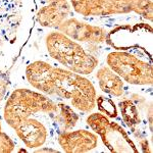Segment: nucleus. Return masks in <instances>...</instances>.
<instances>
[{"label": "nucleus", "mask_w": 153, "mask_h": 153, "mask_svg": "<svg viewBox=\"0 0 153 153\" xmlns=\"http://www.w3.org/2000/svg\"><path fill=\"white\" fill-rule=\"evenodd\" d=\"M26 78L36 90L68 100L82 112H91L96 106V90L83 75L56 68L46 61L36 60L27 66Z\"/></svg>", "instance_id": "obj_1"}, {"label": "nucleus", "mask_w": 153, "mask_h": 153, "mask_svg": "<svg viewBox=\"0 0 153 153\" xmlns=\"http://www.w3.org/2000/svg\"><path fill=\"white\" fill-rule=\"evenodd\" d=\"M45 46L51 58L79 75H89L99 63V60L88 53L82 45L59 31L50 32L46 36Z\"/></svg>", "instance_id": "obj_2"}, {"label": "nucleus", "mask_w": 153, "mask_h": 153, "mask_svg": "<svg viewBox=\"0 0 153 153\" xmlns=\"http://www.w3.org/2000/svg\"><path fill=\"white\" fill-rule=\"evenodd\" d=\"M57 103L41 92L29 89H16L9 95L4 105L3 117L9 127L37 113L54 115L57 111Z\"/></svg>", "instance_id": "obj_3"}, {"label": "nucleus", "mask_w": 153, "mask_h": 153, "mask_svg": "<svg viewBox=\"0 0 153 153\" xmlns=\"http://www.w3.org/2000/svg\"><path fill=\"white\" fill-rule=\"evenodd\" d=\"M76 13L83 16H109L135 12L152 21L151 0H71Z\"/></svg>", "instance_id": "obj_4"}, {"label": "nucleus", "mask_w": 153, "mask_h": 153, "mask_svg": "<svg viewBox=\"0 0 153 153\" xmlns=\"http://www.w3.org/2000/svg\"><path fill=\"white\" fill-rule=\"evenodd\" d=\"M107 66L110 68L131 85H152L153 68L151 63L142 60L126 51H113L106 57Z\"/></svg>", "instance_id": "obj_5"}, {"label": "nucleus", "mask_w": 153, "mask_h": 153, "mask_svg": "<svg viewBox=\"0 0 153 153\" xmlns=\"http://www.w3.org/2000/svg\"><path fill=\"white\" fill-rule=\"evenodd\" d=\"M86 123L96 134L99 135L103 144L111 152H139L128 133L117 123L111 122L102 113H91Z\"/></svg>", "instance_id": "obj_6"}, {"label": "nucleus", "mask_w": 153, "mask_h": 153, "mask_svg": "<svg viewBox=\"0 0 153 153\" xmlns=\"http://www.w3.org/2000/svg\"><path fill=\"white\" fill-rule=\"evenodd\" d=\"M71 39L82 43L102 44L107 41L108 33L105 29L98 26L84 23L76 19H66L57 28Z\"/></svg>", "instance_id": "obj_7"}, {"label": "nucleus", "mask_w": 153, "mask_h": 153, "mask_svg": "<svg viewBox=\"0 0 153 153\" xmlns=\"http://www.w3.org/2000/svg\"><path fill=\"white\" fill-rule=\"evenodd\" d=\"M57 141L61 149L68 153L89 152L98 146V137L87 130L59 132Z\"/></svg>", "instance_id": "obj_8"}, {"label": "nucleus", "mask_w": 153, "mask_h": 153, "mask_svg": "<svg viewBox=\"0 0 153 153\" xmlns=\"http://www.w3.org/2000/svg\"><path fill=\"white\" fill-rule=\"evenodd\" d=\"M16 136L28 148H39L45 144L48 137L46 127L33 117H28L12 127Z\"/></svg>", "instance_id": "obj_9"}, {"label": "nucleus", "mask_w": 153, "mask_h": 153, "mask_svg": "<svg viewBox=\"0 0 153 153\" xmlns=\"http://www.w3.org/2000/svg\"><path fill=\"white\" fill-rule=\"evenodd\" d=\"M71 11V6L68 0H55L43 6L37 13V22L41 27L57 29Z\"/></svg>", "instance_id": "obj_10"}, {"label": "nucleus", "mask_w": 153, "mask_h": 153, "mask_svg": "<svg viewBox=\"0 0 153 153\" xmlns=\"http://www.w3.org/2000/svg\"><path fill=\"white\" fill-rule=\"evenodd\" d=\"M96 79L100 89L106 94L120 97L125 93V84L123 79L107 65L101 66L97 71Z\"/></svg>", "instance_id": "obj_11"}, {"label": "nucleus", "mask_w": 153, "mask_h": 153, "mask_svg": "<svg viewBox=\"0 0 153 153\" xmlns=\"http://www.w3.org/2000/svg\"><path fill=\"white\" fill-rule=\"evenodd\" d=\"M57 111L54 117V120L60 128V132L71 130L79 122V115L70 105L65 103H57Z\"/></svg>", "instance_id": "obj_12"}, {"label": "nucleus", "mask_w": 153, "mask_h": 153, "mask_svg": "<svg viewBox=\"0 0 153 153\" xmlns=\"http://www.w3.org/2000/svg\"><path fill=\"white\" fill-rule=\"evenodd\" d=\"M118 107H120L125 124L130 129L136 131V128L141 124V117H140L139 110L136 104L131 99H125L120 101Z\"/></svg>", "instance_id": "obj_13"}, {"label": "nucleus", "mask_w": 153, "mask_h": 153, "mask_svg": "<svg viewBox=\"0 0 153 153\" xmlns=\"http://www.w3.org/2000/svg\"><path fill=\"white\" fill-rule=\"evenodd\" d=\"M96 104L98 105V108L103 114H106L108 117H117V108L111 99L104 96H100L96 98Z\"/></svg>", "instance_id": "obj_14"}, {"label": "nucleus", "mask_w": 153, "mask_h": 153, "mask_svg": "<svg viewBox=\"0 0 153 153\" xmlns=\"http://www.w3.org/2000/svg\"><path fill=\"white\" fill-rule=\"evenodd\" d=\"M16 145L6 133L2 132L1 120H0V153H10L14 150Z\"/></svg>", "instance_id": "obj_15"}, {"label": "nucleus", "mask_w": 153, "mask_h": 153, "mask_svg": "<svg viewBox=\"0 0 153 153\" xmlns=\"http://www.w3.org/2000/svg\"><path fill=\"white\" fill-rule=\"evenodd\" d=\"M9 86V79L6 74H1L0 75V102L4 99L6 96L7 90Z\"/></svg>", "instance_id": "obj_16"}, {"label": "nucleus", "mask_w": 153, "mask_h": 153, "mask_svg": "<svg viewBox=\"0 0 153 153\" xmlns=\"http://www.w3.org/2000/svg\"><path fill=\"white\" fill-rule=\"evenodd\" d=\"M140 146H141V148H142V150H141L142 152H148V153L151 152V149H150V148H149V145H148L147 139H142V140H140Z\"/></svg>", "instance_id": "obj_17"}, {"label": "nucleus", "mask_w": 153, "mask_h": 153, "mask_svg": "<svg viewBox=\"0 0 153 153\" xmlns=\"http://www.w3.org/2000/svg\"><path fill=\"white\" fill-rule=\"evenodd\" d=\"M45 151H49V152H57V150H54V149H50V148H45V149H38L37 152H45Z\"/></svg>", "instance_id": "obj_18"}, {"label": "nucleus", "mask_w": 153, "mask_h": 153, "mask_svg": "<svg viewBox=\"0 0 153 153\" xmlns=\"http://www.w3.org/2000/svg\"><path fill=\"white\" fill-rule=\"evenodd\" d=\"M48 2H52V1H55V0H47Z\"/></svg>", "instance_id": "obj_19"}]
</instances>
